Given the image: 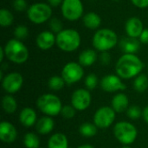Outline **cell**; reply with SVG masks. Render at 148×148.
<instances>
[{"label": "cell", "mask_w": 148, "mask_h": 148, "mask_svg": "<svg viewBox=\"0 0 148 148\" xmlns=\"http://www.w3.org/2000/svg\"><path fill=\"white\" fill-rule=\"evenodd\" d=\"M143 68L142 61L135 54H124L115 64V72L122 79H131L138 76Z\"/></svg>", "instance_id": "cell-1"}, {"label": "cell", "mask_w": 148, "mask_h": 148, "mask_svg": "<svg viewBox=\"0 0 148 148\" xmlns=\"http://www.w3.org/2000/svg\"><path fill=\"white\" fill-rule=\"evenodd\" d=\"M4 53L7 59L14 63L22 64L29 58V49L23 42L16 38L9 40L4 47Z\"/></svg>", "instance_id": "cell-2"}, {"label": "cell", "mask_w": 148, "mask_h": 148, "mask_svg": "<svg viewBox=\"0 0 148 148\" xmlns=\"http://www.w3.org/2000/svg\"><path fill=\"white\" fill-rule=\"evenodd\" d=\"M92 43L94 48L98 51H108L118 43V36L117 34L110 29H100L95 33Z\"/></svg>", "instance_id": "cell-3"}, {"label": "cell", "mask_w": 148, "mask_h": 148, "mask_svg": "<svg viewBox=\"0 0 148 148\" xmlns=\"http://www.w3.org/2000/svg\"><path fill=\"white\" fill-rule=\"evenodd\" d=\"M56 45L64 52H73L81 45V36L75 29H62L56 34Z\"/></svg>", "instance_id": "cell-4"}, {"label": "cell", "mask_w": 148, "mask_h": 148, "mask_svg": "<svg viewBox=\"0 0 148 148\" xmlns=\"http://www.w3.org/2000/svg\"><path fill=\"white\" fill-rule=\"evenodd\" d=\"M36 106L39 110L47 116H56L61 114L62 104L58 96L52 94H44L36 101Z\"/></svg>", "instance_id": "cell-5"}, {"label": "cell", "mask_w": 148, "mask_h": 148, "mask_svg": "<svg viewBox=\"0 0 148 148\" xmlns=\"http://www.w3.org/2000/svg\"><path fill=\"white\" fill-rule=\"evenodd\" d=\"M114 134L118 141L125 146H127L135 141L137 139L138 131L132 123L127 121H120L116 123L114 127Z\"/></svg>", "instance_id": "cell-6"}, {"label": "cell", "mask_w": 148, "mask_h": 148, "mask_svg": "<svg viewBox=\"0 0 148 148\" xmlns=\"http://www.w3.org/2000/svg\"><path fill=\"white\" fill-rule=\"evenodd\" d=\"M52 9L49 3H36L31 4L27 11L29 20L35 24H41L50 19Z\"/></svg>", "instance_id": "cell-7"}, {"label": "cell", "mask_w": 148, "mask_h": 148, "mask_svg": "<svg viewBox=\"0 0 148 148\" xmlns=\"http://www.w3.org/2000/svg\"><path fill=\"white\" fill-rule=\"evenodd\" d=\"M61 10L65 19L74 22L82 16L84 8L82 0H63Z\"/></svg>", "instance_id": "cell-8"}, {"label": "cell", "mask_w": 148, "mask_h": 148, "mask_svg": "<svg viewBox=\"0 0 148 148\" xmlns=\"http://www.w3.org/2000/svg\"><path fill=\"white\" fill-rule=\"evenodd\" d=\"M84 75L83 67L77 62H68L62 70V77L65 81L66 84L71 85L78 82L82 79Z\"/></svg>", "instance_id": "cell-9"}, {"label": "cell", "mask_w": 148, "mask_h": 148, "mask_svg": "<svg viewBox=\"0 0 148 148\" xmlns=\"http://www.w3.org/2000/svg\"><path fill=\"white\" fill-rule=\"evenodd\" d=\"M115 111L111 107L104 106L97 109L94 115V123L98 128H108L115 120Z\"/></svg>", "instance_id": "cell-10"}, {"label": "cell", "mask_w": 148, "mask_h": 148, "mask_svg": "<svg viewBox=\"0 0 148 148\" xmlns=\"http://www.w3.org/2000/svg\"><path fill=\"white\" fill-rule=\"evenodd\" d=\"M23 78L18 72H11L6 75L2 80V87L3 90L9 94H15L20 90L23 86Z\"/></svg>", "instance_id": "cell-11"}, {"label": "cell", "mask_w": 148, "mask_h": 148, "mask_svg": "<svg viewBox=\"0 0 148 148\" xmlns=\"http://www.w3.org/2000/svg\"><path fill=\"white\" fill-rule=\"evenodd\" d=\"M92 97L88 89H76L71 96V105L78 111L86 110L91 104Z\"/></svg>", "instance_id": "cell-12"}, {"label": "cell", "mask_w": 148, "mask_h": 148, "mask_svg": "<svg viewBox=\"0 0 148 148\" xmlns=\"http://www.w3.org/2000/svg\"><path fill=\"white\" fill-rule=\"evenodd\" d=\"M100 84L101 89L108 93L122 91L127 88V86L122 82L121 77L115 75H105L102 77Z\"/></svg>", "instance_id": "cell-13"}, {"label": "cell", "mask_w": 148, "mask_h": 148, "mask_svg": "<svg viewBox=\"0 0 148 148\" xmlns=\"http://www.w3.org/2000/svg\"><path fill=\"white\" fill-rule=\"evenodd\" d=\"M125 30L129 37L139 38L144 30L143 23L137 16H132L127 19L125 24Z\"/></svg>", "instance_id": "cell-14"}, {"label": "cell", "mask_w": 148, "mask_h": 148, "mask_svg": "<svg viewBox=\"0 0 148 148\" xmlns=\"http://www.w3.org/2000/svg\"><path fill=\"white\" fill-rule=\"evenodd\" d=\"M36 42L40 49L48 50L56 43V36L52 31L44 30L38 34Z\"/></svg>", "instance_id": "cell-15"}, {"label": "cell", "mask_w": 148, "mask_h": 148, "mask_svg": "<svg viewBox=\"0 0 148 148\" xmlns=\"http://www.w3.org/2000/svg\"><path fill=\"white\" fill-rule=\"evenodd\" d=\"M17 137V131L14 125L8 121L0 123V140L7 144L13 143Z\"/></svg>", "instance_id": "cell-16"}, {"label": "cell", "mask_w": 148, "mask_h": 148, "mask_svg": "<svg viewBox=\"0 0 148 148\" xmlns=\"http://www.w3.org/2000/svg\"><path fill=\"white\" fill-rule=\"evenodd\" d=\"M120 46L124 54H135L140 47V42L138 38L124 37L120 42Z\"/></svg>", "instance_id": "cell-17"}, {"label": "cell", "mask_w": 148, "mask_h": 148, "mask_svg": "<svg viewBox=\"0 0 148 148\" xmlns=\"http://www.w3.org/2000/svg\"><path fill=\"white\" fill-rule=\"evenodd\" d=\"M19 121L20 123L26 127H30L36 123V113L31 108H24L21 110L19 114Z\"/></svg>", "instance_id": "cell-18"}, {"label": "cell", "mask_w": 148, "mask_h": 148, "mask_svg": "<svg viewBox=\"0 0 148 148\" xmlns=\"http://www.w3.org/2000/svg\"><path fill=\"white\" fill-rule=\"evenodd\" d=\"M55 127V121L50 116H43L40 118L36 123V129L38 134L46 135L49 134Z\"/></svg>", "instance_id": "cell-19"}, {"label": "cell", "mask_w": 148, "mask_h": 148, "mask_svg": "<svg viewBox=\"0 0 148 148\" xmlns=\"http://www.w3.org/2000/svg\"><path fill=\"white\" fill-rule=\"evenodd\" d=\"M129 105V100L128 97L122 93L116 94L112 100V108L116 113H123L127 108Z\"/></svg>", "instance_id": "cell-20"}, {"label": "cell", "mask_w": 148, "mask_h": 148, "mask_svg": "<svg viewBox=\"0 0 148 148\" xmlns=\"http://www.w3.org/2000/svg\"><path fill=\"white\" fill-rule=\"evenodd\" d=\"M82 22L86 28L89 29H97L101 24V18L97 13L90 11L83 16Z\"/></svg>", "instance_id": "cell-21"}, {"label": "cell", "mask_w": 148, "mask_h": 148, "mask_svg": "<svg viewBox=\"0 0 148 148\" xmlns=\"http://www.w3.org/2000/svg\"><path fill=\"white\" fill-rule=\"evenodd\" d=\"M48 148H69L68 138L62 133L53 134L48 141Z\"/></svg>", "instance_id": "cell-22"}, {"label": "cell", "mask_w": 148, "mask_h": 148, "mask_svg": "<svg viewBox=\"0 0 148 148\" xmlns=\"http://www.w3.org/2000/svg\"><path fill=\"white\" fill-rule=\"evenodd\" d=\"M97 59V54L94 49H88L83 50L79 56V63L82 67H89L93 65Z\"/></svg>", "instance_id": "cell-23"}, {"label": "cell", "mask_w": 148, "mask_h": 148, "mask_svg": "<svg viewBox=\"0 0 148 148\" xmlns=\"http://www.w3.org/2000/svg\"><path fill=\"white\" fill-rule=\"evenodd\" d=\"M2 108L5 113L9 114H13L17 108V103L16 99L11 95H4L2 99Z\"/></svg>", "instance_id": "cell-24"}, {"label": "cell", "mask_w": 148, "mask_h": 148, "mask_svg": "<svg viewBox=\"0 0 148 148\" xmlns=\"http://www.w3.org/2000/svg\"><path fill=\"white\" fill-rule=\"evenodd\" d=\"M79 132L83 137L91 138L96 135L98 132V127L95 126V123L85 122L82 124L79 127Z\"/></svg>", "instance_id": "cell-25"}, {"label": "cell", "mask_w": 148, "mask_h": 148, "mask_svg": "<svg viewBox=\"0 0 148 148\" xmlns=\"http://www.w3.org/2000/svg\"><path fill=\"white\" fill-rule=\"evenodd\" d=\"M23 144L26 148H40V140L34 133H27L23 137Z\"/></svg>", "instance_id": "cell-26"}, {"label": "cell", "mask_w": 148, "mask_h": 148, "mask_svg": "<svg viewBox=\"0 0 148 148\" xmlns=\"http://www.w3.org/2000/svg\"><path fill=\"white\" fill-rule=\"evenodd\" d=\"M134 88L139 93H143L148 88V78L144 74L136 76L134 82Z\"/></svg>", "instance_id": "cell-27"}, {"label": "cell", "mask_w": 148, "mask_h": 148, "mask_svg": "<svg viewBox=\"0 0 148 148\" xmlns=\"http://www.w3.org/2000/svg\"><path fill=\"white\" fill-rule=\"evenodd\" d=\"M14 21V16L7 9L0 10V25L2 27H8L12 24Z\"/></svg>", "instance_id": "cell-28"}, {"label": "cell", "mask_w": 148, "mask_h": 148, "mask_svg": "<svg viewBox=\"0 0 148 148\" xmlns=\"http://www.w3.org/2000/svg\"><path fill=\"white\" fill-rule=\"evenodd\" d=\"M65 81L63 80V78L62 76H58V75H53L49 79L48 82V86L50 89L57 91V90H61L64 85H65Z\"/></svg>", "instance_id": "cell-29"}, {"label": "cell", "mask_w": 148, "mask_h": 148, "mask_svg": "<svg viewBox=\"0 0 148 148\" xmlns=\"http://www.w3.org/2000/svg\"><path fill=\"white\" fill-rule=\"evenodd\" d=\"M14 36L18 40H23L29 36V29L25 25H17L14 29Z\"/></svg>", "instance_id": "cell-30"}, {"label": "cell", "mask_w": 148, "mask_h": 148, "mask_svg": "<svg viewBox=\"0 0 148 148\" xmlns=\"http://www.w3.org/2000/svg\"><path fill=\"white\" fill-rule=\"evenodd\" d=\"M127 115L128 118H130L132 120H136V119H139L142 115V111H141V109L140 108L139 106L133 105V106H130L127 108Z\"/></svg>", "instance_id": "cell-31"}, {"label": "cell", "mask_w": 148, "mask_h": 148, "mask_svg": "<svg viewBox=\"0 0 148 148\" xmlns=\"http://www.w3.org/2000/svg\"><path fill=\"white\" fill-rule=\"evenodd\" d=\"M49 27H50L51 31L54 34L55 33L56 34H58V33H60L63 29H62V27H63L62 23L57 17H53V18L50 19V21H49Z\"/></svg>", "instance_id": "cell-32"}, {"label": "cell", "mask_w": 148, "mask_h": 148, "mask_svg": "<svg viewBox=\"0 0 148 148\" xmlns=\"http://www.w3.org/2000/svg\"><path fill=\"white\" fill-rule=\"evenodd\" d=\"M98 83V78L95 74H89L85 79V85L88 90H93L96 88Z\"/></svg>", "instance_id": "cell-33"}, {"label": "cell", "mask_w": 148, "mask_h": 148, "mask_svg": "<svg viewBox=\"0 0 148 148\" xmlns=\"http://www.w3.org/2000/svg\"><path fill=\"white\" fill-rule=\"evenodd\" d=\"M75 110L72 105H65L62 107L61 114L66 119H72L75 115Z\"/></svg>", "instance_id": "cell-34"}, {"label": "cell", "mask_w": 148, "mask_h": 148, "mask_svg": "<svg viewBox=\"0 0 148 148\" xmlns=\"http://www.w3.org/2000/svg\"><path fill=\"white\" fill-rule=\"evenodd\" d=\"M13 7L17 11H23L27 9V3L25 0H14Z\"/></svg>", "instance_id": "cell-35"}, {"label": "cell", "mask_w": 148, "mask_h": 148, "mask_svg": "<svg viewBox=\"0 0 148 148\" xmlns=\"http://www.w3.org/2000/svg\"><path fill=\"white\" fill-rule=\"evenodd\" d=\"M100 61L101 62L102 65H108L111 62V56L110 54L108 52V51H105V52H101V56H100Z\"/></svg>", "instance_id": "cell-36"}, {"label": "cell", "mask_w": 148, "mask_h": 148, "mask_svg": "<svg viewBox=\"0 0 148 148\" xmlns=\"http://www.w3.org/2000/svg\"><path fill=\"white\" fill-rule=\"evenodd\" d=\"M132 3L140 9H145L148 7V0H131Z\"/></svg>", "instance_id": "cell-37"}, {"label": "cell", "mask_w": 148, "mask_h": 148, "mask_svg": "<svg viewBox=\"0 0 148 148\" xmlns=\"http://www.w3.org/2000/svg\"><path fill=\"white\" fill-rule=\"evenodd\" d=\"M139 40L144 44H148V29H144L140 36L139 37Z\"/></svg>", "instance_id": "cell-38"}, {"label": "cell", "mask_w": 148, "mask_h": 148, "mask_svg": "<svg viewBox=\"0 0 148 148\" xmlns=\"http://www.w3.org/2000/svg\"><path fill=\"white\" fill-rule=\"evenodd\" d=\"M49 4L52 7H57L59 5H62L63 0H47Z\"/></svg>", "instance_id": "cell-39"}, {"label": "cell", "mask_w": 148, "mask_h": 148, "mask_svg": "<svg viewBox=\"0 0 148 148\" xmlns=\"http://www.w3.org/2000/svg\"><path fill=\"white\" fill-rule=\"evenodd\" d=\"M142 116H143L144 121L148 124V106H147L143 109V111H142Z\"/></svg>", "instance_id": "cell-40"}, {"label": "cell", "mask_w": 148, "mask_h": 148, "mask_svg": "<svg viewBox=\"0 0 148 148\" xmlns=\"http://www.w3.org/2000/svg\"><path fill=\"white\" fill-rule=\"evenodd\" d=\"M4 56H5V53H4L3 47H0V62H3Z\"/></svg>", "instance_id": "cell-41"}, {"label": "cell", "mask_w": 148, "mask_h": 148, "mask_svg": "<svg viewBox=\"0 0 148 148\" xmlns=\"http://www.w3.org/2000/svg\"><path fill=\"white\" fill-rule=\"evenodd\" d=\"M77 148H95L93 146L91 145H88V144H85V145H82L80 147H78Z\"/></svg>", "instance_id": "cell-42"}, {"label": "cell", "mask_w": 148, "mask_h": 148, "mask_svg": "<svg viewBox=\"0 0 148 148\" xmlns=\"http://www.w3.org/2000/svg\"><path fill=\"white\" fill-rule=\"evenodd\" d=\"M121 148H131L130 147H128V146H124L123 147H121Z\"/></svg>", "instance_id": "cell-43"}, {"label": "cell", "mask_w": 148, "mask_h": 148, "mask_svg": "<svg viewBox=\"0 0 148 148\" xmlns=\"http://www.w3.org/2000/svg\"><path fill=\"white\" fill-rule=\"evenodd\" d=\"M40 148H41V147H40Z\"/></svg>", "instance_id": "cell-44"}]
</instances>
